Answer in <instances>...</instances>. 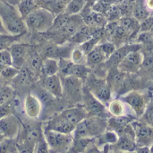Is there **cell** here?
Masks as SVG:
<instances>
[{"instance_id":"1","label":"cell","mask_w":153,"mask_h":153,"mask_svg":"<svg viewBox=\"0 0 153 153\" xmlns=\"http://www.w3.org/2000/svg\"><path fill=\"white\" fill-rule=\"evenodd\" d=\"M0 18L10 34H23L27 31L24 19L18 12L16 6L8 4L4 0H0Z\"/></svg>"},{"instance_id":"2","label":"cell","mask_w":153,"mask_h":153,"mask_svg":"<svg viewBox=\"0 0 153 153\" xmlns=\"http://www.w3.org/2000/svg\"><path fill=\"white\" fill-rule=\"evenodd\" d=\"M56 15L50 11L38 7L24 18L27 29L36 32H47L52 26Z\"/></svg>"},{"instance_id":"3","label":"cell","mask_w":153,"mask_h":153,"mask_svg":"<svg viewBox=\"0 0 153 153\" xmlns=\"http://www.w3.org/2000/svg\"><path fill=\"white\" fill-rule=\"evenodd\" d=\"M106 127L107 124L103 119H100L96 115L88 116L75 126L73 136L74 139L83 137L93 138L94 136L102 134Z\"/></svg>"},{"instance_id":"4","label":"cell","mask_w":153,"mask_h":153,"mask_svg":"<svg viewBox=\"0 0 153 153\" xmlns=\"http://www.w3.org/2000/svg\"><path fill=\"white\" fill-rule=\"evenodd\" d=\"M44 136L49 150L54 151H69L74 142V136L52 130L44 129Z\"/></svg>"},{"instance_id":"5","label":"cell","mask_w":153,"mask_h":153,"mask_svg":"<svg viewBox=\"0 0 153 153\" xmlns=\"http://www.w3.org/2000/svg\"><path fill=\"white\" fill-rule=\"evenodd\" d=\"M59 71L64 77H75L85 79L89 77L90 68L85 64H77L72 60L61 59V62H59Z\"/></svg>"},{"instance_id":"6","label":"cell","mask_w":153,"mask_h":153,"mask_svg":"<svg viewBox=\"0 0 153 153\" xmlns=\"http://www.w3.org/2000/svg\"><path fill=\"white\" fill-rule=\"evenodd\" d=\"M121 100L127 104L138 116H142L148 106L147 97L139 91H131L122 96Z\"/></svg>"},{"instance_id":"7","label":"cell","mask_w":153,"mask_h":153,"mask_svg":"<svg viewBox=\"0 0 153 153\" xmlns=\"http://www.w3.org/2000/svg\"><path fill=\"white\" fill-rule=\"evenodd\" d=\"M137 146H151L153 143V127L144 122H132Z\"/></svg>"},{"instance_id":"8","label":"cell","mask_w":153,"mask_h":153,"mask_svg":"<svg viewBox=\"0 0 153 153\" xmlns=\"http://www.w3.org/2000/svg\"><path fill=\"white\" fill-rule=\"evenodd\" d=\"M88 88L102 103H107L111 99L112 91L107 83V80L100 78H90Z\"/></svg>"},{"instance_id":"9","label":"cell","mask_w":153,"mask_h":153,"mask_svg":"<svg viewBox=\"0 0 153 153\" xmlns=\"http://www.w3.org/2000/svg\"><path fill=\"white\" fill-rule=\"evenodd\" d=\"M143 59V56L139 50H133L124 58L117 68L126 73L135 72L142 66Z\"/></svg>"},{"instance_id":"10","label":"cell","mask_w":153,"mask_h":153,"mask_svg":"<svg viewBox=\"0 0 153 153\" xmlns=\"http://www.w3.org/2000/svg\"><path fill=\"white\" fill-rule=\"evenodd\" d=\"M20 122L13 115H9L0 119V132L5 138L13 139L20 132Z\"/></svg>"},{"instance_id":"11","label":"cell","mask_w":153,"mask_h":153,"mask_svg":"<svg viewBox=\"0 0 153 153\" xmlns=\"http://www.w3.org/2000/svg\"><path fill=\"white\" fill-rule=\"evenodd\" d=\"M9 50L12 57L13 66L21 69L28 59V45L14 42L10 46Z\"/></svg>"},{"instance_id":"12","label":"cell","mask_w":153,"mask_h":153,"mask_svg":"<svg viewBox=\"0 0 153 153\" xmlns=\"http://www.w3.org/2000/svg\"><path fill=\"white\" fill-rule=\"evenodd\" d=\"M141 48H142V46L140 44L124 45L118 49H116V50L111 54V56L106 60V63L108 68L117 67L129 52H131L133 50H139Z\"/></svg>"},{"instance_id":"13","label":"cell","mask_w":153,"mask_h":153,"mask_svg":"<svg viewBox=\"0 0 153 153\" xmlns=\"http://www.w3.org/2000/svg\"><path fill=\"white\" fill-rule=\"evenodd\" d=\"M84 104L85 109L89 113V116L100 115L105 112V106L102 102H100L91 91L90 89L84 90Z\"/></svg>"},{"instance_id":"14","label":"cell","mask_w":153,"mask_h":153,"mask_svg":"<svg viewBox=\"0 0 153 153\" xmlns=\"http://www.w3.org/2000/svg\"><path fill=\"white\" fill-rule=\"evenodd\" d=\"M45 129L56 131L65 134H72L75 129V125L66 120L61 115H58L47 124Z\"/></svg>"},{"instance_id":"15","label":"cell","mask_w":153,"mask_h":153,"mask_svg":"<svg viewBox=\"0 0 153 153\" xmlns=\"http://www.w3.org/2000/svg\"><path fill=\"white\" fill-rule=\"evenodd\" d=\"M106 80L112 92L119 91L121 90V87L126 80V72L120 70L117 67L109 68Z\"/></svg>"},{"instance_id":"16","label":"cell","mask_w":153,"mask_h":153,"mask_svg":"<svg viewBox=\"0 0 153 153\" xmlns=\"http://www.w3.org/2000/svg\"><path fill=\"white\" fill-rule=\"evenodd\" d=\"M84 24V21L82 15L76 14H71L70 19L68 23L65 24V26L61 29L56 33H59L61 36H64L65 38L70 39L74 34L77 32V31Z\"/></svg>"},{"instance_id":"17","label":"cell","mask_w":153,"mask_h":153,"mask_svg":"<svg viewBox=\"0 0 153 153\" xmlns=\"http://www.w3.org/2000/svg\"><path fill=\"white\" fill-rule=\"evenodd\" d=\"M43 87L48 93H50L55 97H62L64 89L61 78L56 74L52 76H48L43 80Z\"/></svg>"},{"instance_id":"18","label":"cell","mask_w":153,"mask_h":153,"mask_svg":"<svg viewBox=\"0 0 153 153\" xmlns=\"http://www.w3.org/2000/svg\"><path fill=\"white\" fill-rule=\"evenodd\" d=\"M82 18L84 23L91 27H99V28H105L107 23H108L105 14L102 13H99L93 11L92 9L89 10V12L82 11Z\"/></svg>"},{"instance_id":"19","label":"cell","mask_w":153,"mask_h":153,"mask_svg":"<svg viewBox=\"0 0 153 153\" xmlns=\"http://www.w3.org/2000/svg\"><path fill=\"white\" fill-rule=\"evenodd\" d=\"M24 110L27 116L31 119H38L41 113V102L32 94H29L24 100Z\"/></svg>"},{"instance_id":"20","label":"cell","mask_w":153,"mask_h":153,"mask_svg":"<svg viewBox=\"0 0 153 153\" xmlns=\"http://www.w3.org/2000/svg\"><path fill=\"white\" fill-rule=\"evenodd\" d=\"M113 149H116L117 151H126L133 152L135 151L137 144L135 142V135L125 133L119 135L117 142L115 144H112Z\"/></svg>"},{"instance_id":"21","label":"cell","mask_w":153,"mask_h":153,"mask_svg":"<svg viewBox=\"0 0 153 153\" xmlns=\"http://www.w3.org/2000/svg\"><path fill=\"white\" fill-rule=\"evenodd\" d=\"M63 117H65L66 120L74 124L75 126L81 123L82 120L87 118L89 116V113L85 109V107H73L66 109L63 111L60 114Z\"/></svg>"},{"instance_id":"22","label":"cell","mask_w":153,"mask_h":153,"mask_svg":"<svg viewBox=\"0 0 153 153\" xmlns=\"http://www.w3.org/2000/svg\"><path fill=\"white\" fill-rule=\"evenodd\" d=\"M108 57L102 50L100 43L87 54V64L89 66H95L102 62H106Z\"/></svg>"},{"instance_id":"23","label":"cell","mask_w":153,"mask_h":153,"mask_svg":"<svg viewBox=\"0 0 153 153\" xmlns=\"http://www.w3.org/2000/svg\"><path fill=\"white\" fill-rule=\"evenodd\" d=\"M118 23L124 29H126L131 35L133 33H136L140 31L141 23L134 16H128V15L122 16L118 20Z\"/></svg>"},{"instance_id":"24","label":"cell","mask_w":153,"mask_h":153,"mask_svg":"<svg viewBox=\"0 0 153 153\" xmlns=\"http://www.w3.org/2000/svg\"><path fill=\"white\" fill-rule=\"evenodd\" d=\"M82 85V79L81 78L75 77H65L63 88L65 87L68 92V94L72 96H75L81 91Z\"/></svg>"},{"instance_id":"25","label":"cell","mask_w":153,"mask_h":153,"mask_svg":"<svg viewBox=\"0 0 153 153\" xmlns=\"http://www.w3.org/2000/svg\"><path fill=\"white\" fill-rule=\"evenodd\" d=\"M70 16H71V14H68V13H66L65 11V12H62V13H60L58 14H56V17H55V19H54V22H53V24H52L51 28L47 32L56 33L57 32H59L68 23V21L70 19Z\"/></svg>"},{"instance_id":"26","label":"cell","mask_w":153,"mask_h":153,"mask_svg":"<svg viewBox=\"0 0 153 153\" xmlns=\"http://www.w3.org/2000/svg\"><path fill=\"white\" fill-rule=\"evenodd\" d=\"M41 71L46 77L56 75L59 71V62L56 59L48 58L42 62Z\"/></svg>"},{"instance_id":"27","label":"cell","mask_w":153,"mask_h":153,"mask_svg":"<svg viewBox=\"0 0 153 153\" xmlns=\"http://www.w3.org/2000/svg\"><path fill=\"white\" fill-rule=\"evenodd\" d=\"M38 7L39 6L34 0H21L16 5L18 12L23 19L34 10H36Z\"/></svg>"},{"instance_id":"28","label":"cell","mask_w":153,"mask_h":153,"mask_svg":"<svg viewBox=\"0 0 153 153\" xmlns=\"http://www.w3.org/2000/svg\"><path fill=\"white\" fill-rule=\"evenodd\" d=\"M95 141L94 138H89V137H83V138H74V142L72 144V147L70 148L69 151L71 152H85L86 149L90 145L91 142Z\"/></svg>"},{"instance_id":"29","label":"cell","mask_w":153,"mask_h":153,"mask_svg":"<svg viewBox=\"0 0 153 153\" xmlns=\"http://www.w3.org/2000/svg\"><path fill=\"white\" fill-rule=\"evenodd\" d=\"M151 15V12L147 9V7L144 5V1L137 0V4L135 5V7L134 9L133 16L136 18L140 23L147 19Z\"/></svg>"},{"instance_id":"30","label":"cell","mask_w":153,"mask_h":153,"mask_svg":"<svg viewBox=\"0 0 153 153\" xmlns=\"http://www.w3.org/2000/svg\"><path fill=\"white\" fill-rule=\"evenodd\" d=\"M108 112L113 116H121L126 115V106L125 103L122 100H112L108 105Z\"/></svg>"},{"instance_id":"31","label":"cell","mask_w":153,"mask_h":153,"mask_svg":"<svg viewBox=\"0 0 153 153\" xmlns=\"http://www.w3.org/2000/svg\"><path fill=\"white\" fill-rule=\"evenodd\" d=\"M123 2V0H97L91 6V9L93 11L105 14L108 9L115 4H118Z\"/></svg>"},{"instance_id":"32","label":"cell","mask_w":153,"mask_h":153,"mask_svg":"<svg viewBox=\"0 0 153 153\" xmlns=\"http://www.w3.org/2000/svg\"><path fill=\"white\" fill-rule=\"evenodd\" d=\"M29 60V66L30 70L36 75L39 71L41 70L42 68V60L40 58V56L39 55L38 52L33 51L30 54L29 58L27 59Z\"/></svg>"},{"instance_id":"33","label":"cell","mask_w":153,"mask_h":153,"mask_svg":"<svg viewBox=\"0 0 153 153\" xmlns=\"http://www.w3.org/2000/svg\"><path fill=\"white\" fill-rule=\"evenodd\" d=\"M22 34H17V35H13V34H3L0 33V50H6L7 48H10V46L14 43L15 41H17L19 40V38H21Z\"/></svg>"},{"instance_id":"34","label":"cell","mask_w":153,"mask_h":153,"mask_svg":"<svg viewBox=\"0 0 153 153\" xmlns=\"http://www.w3.org/2000/svg\"><path fill=\"white\" fill-rule=\"evenodd\" d=\"M87 0H71L65 7V12L70 14H79L86 5Z\"/></svg>"},{"instance_id":"35","label":"cell","mask_w":153,"mask_h":153,"mask_svg":"<svg viewBox=\"0 0 153 153\" xmlns=\"http://www.w3.org/2000/svg\"><path fill=\"white\" fill-rule=\"evenodd\" d=\"M101 36H93L92 38H91L90 40L81 43L80 48L83 50V52L87 55L91 50H92L100 41L101 40Z\"/></svg>"},{"instance_id":"36","label":"cell","mask_w":153,"mask_h":153,"mask_svg":"<svg viewBox=\"0 0 153 153\" xmlns=\"http://www.w3.org/2000/svg\"><path fill=\"white\" fill-rule=\"evenodd\" d=\"M71 60L77 64H85V62L87 63V55L80 47H77L71 52Z\"/></svg>"},{"instance_id":"37","label":"cell","mask_w":153,"mask_h":153,"mask_svg":"<svg viewBox=\"0 0 153 153\" xmlns=\"http://www.w3.org/2000/svg\"><path fill=\"white\" fill-rule=\"evenodd\" d=\"M13 139H4L0 142V153L4 152H17L16 142H13Z\"/></svg>"},{"instance_id":"38","label":"cell","mask_w":153,"mask_h":153,"mask_svg":"<svg viewBox=\"0 0 153 153\" xmlns=\"http://www.w3.org/2000/svg\"><path fill=\"white\" fill-rule=\"evenodd\" d=\"M19 69L15 68L14 66H6L1 72L0 74V78H4V79H10V78H13L14 77H16L19 73Z\"/></svg>"},{"instance_id":"39","label":"cell","mask_w":153,"mask_h":153,"mask_svg":"<svg viewBox=\"0 0 153 153\" xmlns=\"http://www.w3.org/2000/svg\"><path fill=\"white\" fill-rule=\"evenodd\" d=\"M118 137L119 135L112 131V130H109L108 132H106L105 133H102V136H101V139L103 140L104 143H107V144H115L117 140H118Z\"/></svg>"},{"instance_id":"40","label":"cell","mask_w":153,"mask_h":153,"mask_svg":"<svg viewBox=\"0 0 153 153\" xmlns=\"http://www.w3.org/2000/svg\"><path fill=\"white\" fill-rule=\"evenodd\" d=\"M141 117L143 119V122L146 123L150 126L153 127V103L148 104L145 109V112Z\"/></svg>"},{"instance_id":"41","label":"cell","mask_w":153,"mask_h":153,"mask_svg":"<svg viewBox=\"0 0 153 153\" xmlns=\"http://www.w3.org/2000/svg\"><path fill=\"white\" fill-rule=\"evenodd\" d=\"M50 151L49 150V147H48V144L45 139V136H44V133L42 134V136L39 138V140L38 141L37 144H36V147H35V152L38 153H48Z\"/></svg>"},{"instance_id":"42","label":"cell","mask_w":153,"mask_h":153,"mask_svg":"<svg viewBox=\"0 0 153 153\" xmlns=\"http://www.w3.org/2000/svg\"><path fill=\"white\" fill-rule=\"evenodd\" d=\"M13 94V90L10 87H0V105L8 101Z\"/></svg>"},{"instance_id":"43","label":"cell","mask_w":153,"mask_h":153,"mask_svg":"<svg viewBox=\"0 0 153 153\" xmlns=\"http://www.w3.org/2000/svg\"><path fill=\"white\" fill-rule=\"evenodd\" d=\"M0 64L4 66H12V57L9 50H0Z\"/></svg>"},{"instance_id":"44","label":"cell","mask_w":153,"mask_h":153,"mask_svg":"<svg viewBox=\"0 0 153 153\" xmlns=\"http://www.w3.org/2000/svg\"><path fill=\"white\" fill-rule=\"evenodd\" d=\"M100 46L101 47L102 50L104 51V53L106 54V56L108 57V59L111 56V54L116 50V45L113 42L110 41H106L103 43H100Z\"/></svg>"},{"instance_id":"45","label":"cell","mask_w":153,"mask_h":153,"mask_svg":"<svg viewBox=\"0 0 153 153\" xmlns=\"http://www.w3.org/2000/svg\"><path fill=\"white\" fill-rule=\"evenodd\" d=\"M142 67L147 70H153V52L143 56Z\"/></svg>"},{"instance_id":"46","label":"cell","mask_w":153,"mask_h":153,"mask_svg":"<svg viewBox=\"0 0 153 153\" xmlns=\"http://www.w3.org/2000/svg\"><path fill=\"white\" fill-rule=\"evenodd\" d=\"M153 29V16H149L147 19L144 21L141 22L140 25V31L144 32H150Z\"/></svg>"},{"instance_id":"47","label":"cell","mask_w":153,"mask_h":153,"mask_svg":"<svg viewBox=\"0 0 153 153\" xmlns=\"http://www.w3.org/2000/svg\"><path fill=\"white\" fill-rule=\"evenodd\" d=\"M13 114L12 113V108H11V106H9V104H7L6 102L0 105V119L9 115Z\"/></svg>"},{"instance_id":"48","label":"cell","mask_w":153,"mask_h":153,"mask_svg":"<svg viewBox=\"0 0 153 153\" xmlns=\"http://www.w3.org/2000/svg\"><path fill=\"white\" fill-rule=\"evenodd\" d=\"M136 152H142V153H146V152H151L150 151V147L149 146H137Z\"/></svg>"},{"instance_id":"49","label":"cell","mask_w":153,"mask_h":153,"mask_svg":"<svg viewBox=\"0 0 153 153\" xmlns=\"http://www.w3.org/2000/svg\"><path fill=\"white\" fill-rule=\"evenodd\" d=\"M144 5L151 13H153V0H144Z\"/></svg>"},{"instance_id":"50","label":"cell","mask_w":153,"mask_h":153,"mask_svg":"<svg viewBox=\"0 0 153 153\" xmlns=\"http://www.w3.org/2000/svg\"><path fill=\"white\" fill-rule=\"evenodd\" d=\"M0 33H3V34H7V33H9V32L6 31V29L4 28V23H3L1 18H0Z\"/></svg>"},{"instance_id":"51","label":"cell","mask_w":153,"mask_h":153,"mask_svg":"<svg viewBox=\"0 0 153 153\" xmlns=\"http://www.w3.org/2000/svg\"><path fill=\"white\" fill-rule=\"evenodd\" d=\"M5 2H7L8 4L12 5H17V4L21 1V0H4Z\"/></svg>"},{"instance_id":"52","label":"cell","mask_w":153,"mask_h":153,"mask_svg":"<svg viewBox=\"0 0 153 153\" xmlns=\"http://www.w3.org/2000/svg\"><path fill=\"white\" fill-rule=\"evenodd\" d=\"M58 1H59V2H61L63 5H65L66 6V5L69 4V2H70L71 0H58Z\"/></svg>"},{"instance_id":"53","label":"cell","mask_w":153,"mask_h":153,"mask_svg":"<svg viewBox=\"0 0 153 153\" xmlns=\"http://www.w3.org/2000/svg\"><path fill=\"white\" fill-rule=\"evenodd\" d=\"M4 139H6V138L4 137V135L3 133H2L0 132V142H3V141L4 140Z\"/></svg>"},{"instance_id":"54","label":"cell","mask_w":153,"mask_h":153,"mask_svg":"<svg viewBox=\"0 0 153 153\" xmlns=\"http://www.w3.org/2000/svg\"><path fill=\"white\" fill-rule=\"evenodd\" d=\"M34 1H35V2H36V4L38 5V6H39V5L42 3V1H43V0H34Z\"/></svg>"},{"instance_id":"55","label":"cell","mask_w":153,"mask_h":153,"mask_svg":"<svg viewBox=\"0 0 153 153\" xmlns=\"http://www.w3.org/2000/svg\"><path fill=\"white\" fill-rule=\"evenodd\" d=\"M6 66H4V65H2V64H0V74H1V72H2V70L5 68Z\"/></svg>"},{"instance_id":"56","label":"cell","mask_w":153,"mask_h":153,"mask_svg":"<svg viewBox=\"0 0 153 153\" xmlns=\"http://www.w3.org/2000/svg\"><path fill=\"white\" fill-rule=\"evenodd\" d=\"M150 151H151V152L153 153V143L150 146Z\"/></svg>"}]
</instances>
